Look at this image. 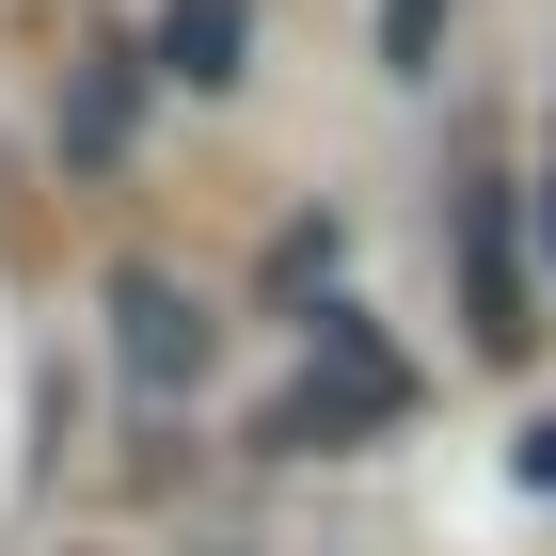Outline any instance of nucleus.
Listing matches in <instances>:
<instances>
[{"label": "nucleus", "instance_id": "1", "mask_svg": "<svg viewBox=\"0 0 556 556\" xmlns=\"http://www.w3.org/2000/svg\"><path fill=\"white\" fill-rule=\"evenodd\" d=\"M397 414H414V366H302L255 414V462H350V445H382Z\"/></svg>", "mask_w": 556, "mask_h": 556}, {"label": "nucleus", "instance_id": "2", "mask_svg": "<svg viewBox=\"0 0 556 556\" xmlns=\"http://www.w3.org/2000/svg\"><path fill=\"white\" fill-rule=\"evenodd\" d=\"M112 366H128V397H191L207 382V302L175 270H112Z\"/></svg>", "mask_w": 556, "mask_h": 556}, {"label": "nucleus", "instance_id": "3", "mask_svg": "<svg viewBox=\"0 0 556 556\" xmlns=\"http://www.w3.org/2000/svg\"><path fill=\"white\" fill-rule=\"evenodd\" d=\"M462 318H477V350H493V366H525V350H541V302H525V239H509V191H493V175L462 191Z\"/></svg>", "mask_w": 556, "mask_h": 556}, {"label": "nucleus", "instance_id": "4", "mask_svg": "<svg viewBox=\"0 0 556 556\" xmlns=\"http://www.w3.org/2000/svg\"><path fill=\"white\" fill-rule=\"evenodd\" d=\"M160 80H191V96H239L255 80V0H160V48H143Z\"/></svg>", "mask_w": 556, "mask_h": 556}, {"label": "nucleus", "instance_id": "5", "mask_svg": "<svg viewBox=\"0 0 556 556\" xmlns=\"http://www.w3.org/2000/svg\"><path fill=\"white\" fill-rule=\"evenodd\" d=\"M128 128H143V48H80V80H64V160L112 175Z\"/></svg>", "mask_w": 556, "mask_h": 556}, {"label": "nucleus", "instance_id": "6", "mask_svg": "<svg viewBox=\"0 0 556 556\" xmlns=\"http://www.w3.org/2000/svg\"><path fill=\"white\" fill-rule=\"evenodd\" d=\"M429 48H445V0H382V80H429Z\"/></svg>", "mask_w": 556, "mask_h": 556}, {"label": "nucleus", "instance_id": "7", "mask_svg": "<svg viewBox=\"0 0 556 556\" xmlns=\"http://www.w3.org/2000/svg\"><path fill=\"white\" fill-rule=\"evenodd\" d=\"M509 462H525V493H556V414H541V429H525Z\"/></svg>", "mask_w": 556, "mask_h": 556}, {"label": "nucleus", "instance_id": "8", "mask_svg": "<svg viewBox=\"0 0 556 556\" xmlns=\"http://www.w3.org/2000/svg\"><path fill=\"white\" fill-rule=\"evenodd\" d=\"M541 255H556V175H541Z\"/></svg>", "mask_w": 556, "mask_h": 556}]
</instances>
